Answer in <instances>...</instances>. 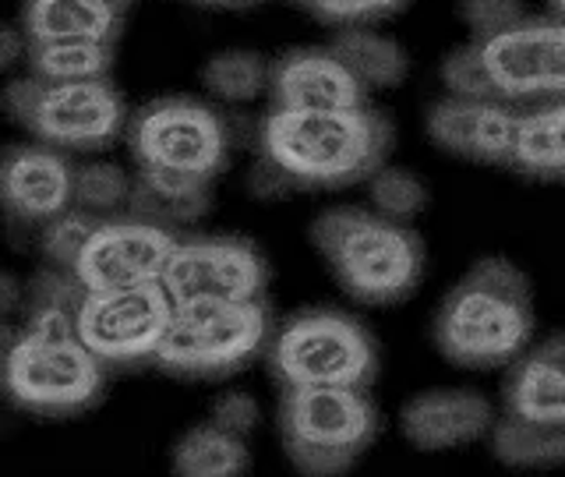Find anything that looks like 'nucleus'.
I'll return each instance as SVG.
<instances>
[{
    "label": "nucleus",
    "mask_w": 565,
    "mask_h": 477,
    "mask_svg": "<svg viewBox=\"0 0 565 477\" xmlns=\"http://www.w3.org/2000/svg\"><path fill=\"white\" fill-rule=\"evenodd\" d=\"M537 300L530 276L505 255H484L441 297L431 340L463 371H499L534 347Z\"/></svg>",
    "instance_id": "1"
},
{
    "label": "nucleus",
    "mask_w": 565,
    "mask_h": 477,
    "mask_svg": "<svg viewBox=\"0 0 565 477\" xmlns=\"http://www.w3.org/2000/svg\"><path fill=\"white\" fill-rule=\"evenodd\" d=\"M258 156L297 191H332L367 181L385 167L393 124L371 106L353 110H282L273 106L255 128Z\"/></svg>",
    "instance_id": "2"
},
{
    "label": "nucleus",
    "mask_w": 565,
    "mask_h": 477,
    "mask_svg": "<svg viewBox=\"0 0 565 477\" xmlns=\"http://www.w3.org/2000/svg\"><path fill=\"white\" fill-rule=\"evenodd\" d=\"M441 85L456 96L537 106L565 96V22L526 14L502 32L467 40L441 61Z\"/></svg>",
    "instance_id": "3"
},
{
    "label": "nucleus",
    "mask_w": 565,
    "mask_h": 477,
    "mask_svg": "<svg viewBox=\"0 0 565 477\" xmlns=\"http://www.w3.org/2000/svg\"><path fill=\"white\" fill-rule=\"evenodd\" d=\"M311 241L332 279L361 305H399L424 276V241L411 223L371 205H332L311 223Z\"/></svg>",
    "instance_id": "4"
},
{
    "label": "nucleus",
    "mask_w": 565,
    "mask_h": 477,
    "mask_svg": "<svg viewBox=\"0 0 565 477\" xmlns=\"http://www.w3.org/2000/svg\"><path fill=\"white\" fill-rule=\"evenodd\" d=\"M491 453L509 467L565 464V332L541 340L505 368Z\"/></svg>",
    "instance_id": "5"
},
{
    "label": "nucleus",
    "mask_w": 565,
    "mask_h": 477,
    "mask_svg": "<svg viewBox=\"0 0 565 477\" xmlns=\"http://www.w3.org/2000/svg\"><path fill=\"white\" fill-rule=\"evenodd\" d=\"M276 435L300 474L335 477L353 470L371 449L379 435V406L371 403L367 389H282Z\"/></svg>",
    "instance_id": "6"
},
{
    "label": "nucleus",
    "mask_w": 565,
    "mask_h": 477,
    "mask_svg": "<svg viewBox=\"0 0 565 477\" xmlns=\"http://www.w3.org/2000/svg\"><path fill=\"white\" fill-rule=\"evenodd\" d=\"M273 311L262 297L173 305L156 368L181 379H226L269 350Z\"/></svg>",
    "instance_id": "7"
},
{
    "label": "nucleus",
    "mask_w": 565,
    "mask_h": 477,
    "mask_svg": "<svg viewBox=\"0 0 565 477\" xmlns=\"http://www.w3.org/2000/svg\"><path fill=\"white\" fill-rule=\"evenodd\" d=\"M265 364L279 393L322 385L371 389L379 375V350L353 315L335 308H305L276 326Z\"/></svg>",
    "instance_id": "8"
},
{
    "label": "nucleus",
    "mask_w": 565,
    "mask_h": 477,
    "mask_svg": "<svg viewBox=\"0 0 565 477\" xmlns=\"http://www.w3.org/2000/svg\"><path fill=\"white\" fill-rule=\"evenodd\" d=\"M106 368L78 332H4V389L18 411L35 417H75L99 403Z\"/></svg>",
    "instance_id": "9"
},
{
    "label": "nucleus",
    "mask_w": 565,
    "mask_h": 477,
    "mask_svg": "<svg viewBox=\"0 0 565 477\" xmlns=\"http://www.w3.org/2000/svg\"><path fill=\"white\" fill-rule=\"evenodd\" d=\"M4 106L35 141L64 152H96L128 131V106L110 78L46 82L25 75L4 88Z\"/></svg>",
    "instance_id": "10"
},
{
    "label": "nucleus",
    "mask_w": 565,
    "mask_h": 477,
    "mask_svg": "<svg viewBox=\"0 0 565 477\" xmlns=\"http://www.w3.org/2000/svg\"><path fill=\"white\" fill-rule=\"evenodd\" d=\"M131 159L146 170H170L216 181L230 163L234 128L230 120L194 96H159L128 117Z\"/></svg>",
    "instance_id": "11"
},
{
    "label": "nucleus",
    "mask_w": 565,
    "mask_h": 477,
    "mask_svg": "<svg viewBox=\"0 0 565 477\" xmlns=\"http://www.w3.org/2000/svg\"><path fill=\"white\" fill-rule=\"evenodd\" d=\"M173 318V300L159 279L117 290H85L78 300V340L106 368L156 364Z\"/></svg>",
    "instance_id": "12"
},
{
    "label": "nucleus",
    "mask_w": 565,
    "mask_h": 477,
    "mask_svg": "<svg viewBox=\"0 0 565 477\" xmlns=\"http://www.w3.org/2000/svg\"><path fill=\"white\" fill-rule=\"evenodd\" d=\"M173 305L188 300H247L269 287V262L258 247L237 234L177 237L159 276Z\"/></svg>",
    "instance_id": "13"
},
{
    "label": "nucleus",
    "mask_w": 565,
    "mask_h": 477,
    "mask_svg": "<svg viewBox=\"0 0 565 477\" xmlns=\"http://www.w3.org/2000/svg\"><path fill=\"white\" fill-rule=\"evenodd\" d=\"M177 234L131 212L99 216L71 265L85 290H117L163 276Z\"/></svg>",
    "instance_id": "14"
},
{
    "label": "nucleus",
    "mask_w": 565,
    "mask_h": 477,
    "mask_svg": "<svg viewBox=\"0 0 565 477\" xmlns=\"http://www.w3.org/2000/svg\"><path fill=\"white\" fill-rule=\"evenodd\" d=\"M424 128H428V138L441 152L470 159V163L512 170L520 106L449 93L428 106Z\"/></svg>",
    "instance_id": "15"
},
{
    "label": "nucleus",
    "mask_w": 565,
    "mask_h": 477,
    "mask_svg": "<svg viewBox=\"0 0 565 477\" xmlns=\"http://www.w3.org/2000/svg\"><path fill=\"white\" fill-rule=\"evenodd\" d=\"M78 167L71 156L46 141H11L0 163V194L14 223L46 226L75 209Z\"/></svg>",
    "instance_id": "16"
},
{
    "label": "nucleus",
    "mask_w": 565,
    "mask_h": 477,
    "mask_svg": "<svg viewBox=\"0 0 565 477\" xmlns=\"http://www.w3.org/2000/svg\"><path fill=\"white\" fill-rule=\"evenodd\" d=\"M269 99L282 110H353L367 106V88L332 46H297L273 61Z\"/></svg>",
    "instance_id": "17"
},
{
    "label": "nucleus",
    "mask_w": 565,
    "mask_h": 477,
    "mask_svg": "<svg viewBox=\"0 0 565 477\" xmlns=\"http://www.w3.org/2000/svg\"><path fill=\"white\" fill-rule=\"evenodd\" d=\"M494 406L477 389H428L403 403L399 432L420 453L463 449L491 435Z\"/></svg>",
    "instance_id": "18"
},
{
    "label": "nucleus",
    "mask_w": 565,
    "mask_h": 477,
    "mask_svg": "<svg viewBox=\"0 0 565 477\" xmlns=\"http://www.w3.org/2000/svg\"><path fill=\"white\" fill-rule=\"evenodd\" d=\"M135 0H22L18 25L25 29L29 43L40 40H106L128 22Z\"/></svg>",
    "instance_id": "19"
},
{
    "label": "nucleus",
    "mask_w": 565,
    "mask_h": 477,
    "mask_svg": "<svg viewBox=\"0 0 565 477\" xmlns=\"http://www.w3.org/2000/svg\"><path fill=\"white\" fill-rule=\"evenodd\" d=\"M212 209V181L170 170H135L128 212L181 237V230L202 223Z\"/></svg>",
    "instance_id": "20"
},
{
    "label": "nucleus",
    "mask_w": 565,
    "mask_h": 477,
    "mask_svg": "<svg viewBox=\"0 0 565 477\" xmlns=\"http://www.w3.org/2000/svg\"><path fill=\"white\" fill-rule=\"evenodd\" d=\"M512 173L534 181H565V96L520 110Z\"/></svg>",
    "instance_id": "21"
},
{
    "label": "nucleus",
    "mask_w": 565,
    "mask_h": 477,
    "mask_svg": "<svg viewBox=\"0 0 565 477\" xmlns=\"http://www.w3.org/2000/svg\"><path fill=\"white\" fill-rule=\"evenodd\" d=\"M329 46L340 53V61L358 75L364 88H396L411 75V53H406V46L371 25L335 29Z\"/></svg>",
    "instance_id": "22"
},
{
    "label": "nucleus",
    "mask_w": 565,
    "mask_h": 477,
    "mask_svg": "<svg viewBox=\"0 0 565 477\" xmlns=\"http://www.w3.org/2000/svg\"><path fill=\"white\" fill-rule=\"evenodd\" d=\"M170 464L173 474L184 477H237L252 467V453H247L244 435L209 417L177 438Z\"/></svg>",
    "instance_id": "23"
},
{
    "label": "nucleus",
    "mask_w": 565,
    "mask_h": 477,
    "mask_svg": "<svg viewBox=\"0 0 565 477\" xmlns=\"http://www.w3.org/2000/svg\"><path fill=\"white\" fill-rule=\"evenodd\" d=\"M29 75L46 82H88L110 78L117 46L106 40H40L29 43Z\"/></svg>",
    "instance_id": "24"
},
{
    "label": "nucleus",
    "mask_w": 565,
    "mask_h": 477,
    "mask_svg": "<svg viewBox=\"0 0 565 477\" xmlns=\"http://www.w3.org/2000/svg\"><path fill=\"white\" fill-rule=\"evenodd\" d=\"M269 71L273 61H265L258 50H220L212 53L202 67V85L212 99L220 103H252L262 93H269Z\"/></svg>",
    "instance_id": "25"
},
{
    "label": "nucleus",
    "mask_w": 565,
    "mask_h": 477,
    "mask_svg": "<svg viewBox=\"0 0 565 477\" xmlns=\"http://www.w3.org/2000/svg\"><path fill=\"white\" fill-rule=\"evenodd\" d=\"M364 184H367V205L379 209L388 220L414 223L420 212L428 209V184L406 167L385 163L371 173Z\"/></svg>",
    "instance_id": "26"
},
{
    "label": "nucleus",
    "mask_w": 565,
    "mask_h": 477,
    "mask_svg": "<svg viewBox=\"0 0 565 477\" xmlns=\"http://www.w3.org/2000/svg\"><path fill=\"white\" fill-rule=\"evenodd\" d=\"M131 181L117 163H88L78 170L75 181V205L93 212V216H120L131 202Z\"/></svg>",
    "instance_id": "27"
},
{
    "label": "nucleus",
    "mask_w": 565,
    "mask_h": 477,
    "mask_svg": "<svg viewBox=\"0 0 565 477\" xmlns=\"http://www.w3.org/2000/svg\"><path fill=\"white\" fill-rule=\"evenodd\" d=\"M290 4L329 29H350L385 22V18L399 14L411 0H290Z\"/></svg>",
    "instance_id": "28"
},
{
    "label": "nucleus",
    "mask_w": 565,
    "mask_h": 477,
    "mask_svg": "<svg viewBox=\"0 0 565 477\" xmlns=\"http://www.w3.org/2000/svg\"><path fill=\"white\" fill-rule=\"evenodd\" d=\"M96 220L99 216H93V212H85V209L75 205V209H67L64 216L40 226V247L46 255V265H57V269L71 273V265H75L82 244L88 241V234H93Z\"/></svg>",
    "instance_id": "29"
},
{
    "label": "nucleus",
    "mask_w": 565,
    "mask_h": 477,
    "mask_svg": "<svg viewBox=\"0 0 565 477\" xmlns=\"http://www.w3.org/2000/svg\"><path fill=\"white\" fill-rule=\"evenodd\" d=\"M526 18L523 0H459V22L467 25L470 40L502 32Z\"/></svg>",
    "instance_id": "30"
},
{
    "label": "nucleus",
    "mask_w": 565,
    "mask_h": 477,
    "mask_svg": "<svg viewBox=\"0 0 565 477\" xmlns=\"http://www.w3.org/2000/svg\"><path fill=\"white\" fill-rule=\"evenodd\" d=\"M209 417L216 424H223V428L247 438L258 428V403L247 393H223V396H216V403H212Z\"/></svg>",
    "instance_id": "31"
},
{
    "label": "nucleus",
    "mask_w": 565,
    "mask_h": 477,
    "mask_svg": "<svg viewBox=\"0 0 565 477\" xmlns=\"http://www.w3.org/2000/svg\"><path fill=\"white\" fill-rule=\"evenodd\" d=\"M247 188H252L255 199H265V202L287 199L290 191H297L287 177H282L269 159H262V156H255V167H252V173H247Z\"/></svg>",
    "instance_id": "32"
},
{
    "label": "nucleus",
    "mask_w": 565,
    "mask_h": 477,
    "mask_svg": "<svg viewBox=\"0 0 565 477\" xmlns=\"http://www.w3.org/2000/svg\"><path fill=\"white\" fill-rule=\"evenodd\" d=\"M22 57H29V35L22 25H8L4 29V50H0V64L11 71Z\"/></svg>",
    "instance_id": "33"
},
{
    "label": "nucleus",
    "mask_w": 565,
    "mask_h": 477,
    "mask_svg": "<svg viewBox=\"0 0 565 477\" xmlns=\"http://www.w3.org/2000/svg\"><path fill=\"white\" fill-rule=\"evenodd\" d=\"M18 311V279L8 276L4 279V315H14Z\"/></svg>",
    "instance_id": "34"
},
{
    "label": "nucleus",
    "mask_w": 565,
    "mask_h": 477,
    "mask_svg": "<svg viewBox=\"0 0 565 477\" xmlns=\"http://www.w3.org/2000/svg\"><path fill=\"white\" fill-rule=\"evenodd\" d=\"M191 4H212V8H247V4H262V0H191Z\"/></svg>",
    "instance_id": "35"
},
{
    "label": "nucleus",
    "mask_w": 565,
    "mask_h": 477,
    "mask_svg": "<svg viewBox=\"0 0 565 477\" xmlns=\"http://www.w3.org/2000/svg\"><path fill=\"white\" fill-rule=\"evenodd\" d=\"M547 8H552V14H558L565 22V0H547Z\"/></svg>",
    "instance_id": "36"
}]
</instances>
